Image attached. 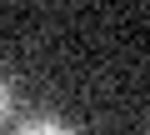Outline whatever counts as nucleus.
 I'll return each mask as SVG.
<instances>
[{
    "label": "nucleus",
    "mask_w": 150,
    "mask_h": 135,
    "mask_svg": "<svg viewBox=\"0 0 150 135\" xmlns=\"http://www.w3.org/2000/svg\"><path fill=\"white\" fill-rule=\"evenodd\" d=\"M10 110H15V90H10V80L0 75V125L10 120Z\"/></svg>",
    "instance_id": "2"
},
{
    "label": "nucleus",
    "mask_w": 150,
    "mask_h": 135,
    "mask_svg": "<svg viewBox=\"0 0 150 135\" xmlns=\"http://www.w3.org/2000/svg\"><path fill=\"white\" fill-rule=\"evenodd\" d=\"M10 135H75V130H70V125H60V120H50V115H35V120L15 125Z\"/></svg>",
    "instance_id": "1"
}]
</instances>
